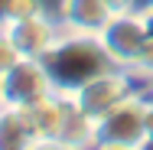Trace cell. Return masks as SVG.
<instances>
[{
  "label": "cell",
  "mask_w": 153,
  "mask_h": 150,
  "mask_svg": "<svg viewBox=\"0 0 153 150\" xmlns=\"http://www.w3.org/2000/svg\"><path fill=\"white\" fill-rule=\"evenodd\" d=\"M42 65L52 78V88L59 95H75L82 85H88L91 78L117 69L111 52L104 49L101 36L91 33H68L62 30L59 39L49 46V52L42 56Z\"/></svg>",
  "instance_id": "obj_1"
},
{
  "label": "cell",
  "mask_w": 153,
  "mask_h": 150,
  "mask_svg": "<svg viewBox=\"0 0 153 150\" xmlns=\"http://www.w3.org/2000/svg\"><path fill=\"white\" fill-rule=\"evenodd\" d=\"M98 36L117 69H134V65H143L150 59V36H147L143 13H114L111 23Z\"/></svg>",
  "instance_id": "obj_2"
},
{
  "label": "cell",
  "mask_w": 153,
  "mask_h": 150,
  "mask_svg": "<svg viewBox=\"0 0 153 150\" xmlns=\"http://www.w3.org/2000/svg\"><path fill=\"white\" fill-rule=\"evenodd\" d=\"M98 144H121V147H137L147 137V101L130 95L114 111H108L101 121H94Z\"/></svg>",
  "instance_id": "obj_3"
},
{
  "label": "cell",
  "mask_w": 153,
  "mask_h": 150,
  "mask_svg": "<svg viewBox=\"0 0 153 150\" xmlns=\"http://www.w3.org/2000/svg\"><path fill=\"white\" fill-rule=\"evenodd\" d=\"M130 95H134V82H130V75H127V69H111V72L91 78L88 85H82V88L72 95V101L91 121H101L108 111H114Z\"/></svg>",
  "instance_id": "obj_4"
},
{
  "label": "cell",
  "mask_w": 153,
  "mask_h": 150,
  "mask_svg": "<svg viewBox=\"0 0 153 150\" xmlns=\"http://www.w3.org/2000/svg\"><path fill=\"white\" fill-rule=\"evenodd\" d=\"M111 16H114V10L108 7V0H65L59 10V23L62 30L68 33H98L104 30L108 23H111Z\"/></svg>",
  "instance_id": "obj_5"
},
{
  "label": "cell",
  "mask_w": 153,
  "mask_h": 150,
  "mask_svg": "<svg viewBox=\"0 0 153 150\" xmlns=\"http://www.w3.org/2000/svg\"><path fill=\"white\" fill-rule=\"evenodd\" d=\"M36 3H39L46 13H52V16L59 20V10H62V3H65V0H36Z\"/></svg>",
  "instance_id": "obj_6"
},
{
  "label": "cell",
  "mask_w": 153,
  "mask_h": 150,
  "mask_svg": "<svg viewBox=\"0 0 153 150\" xmlns=\"http://www.w3.org/2000/svg\"><path fill=\"white\" fill-rule=\"evenodd\" d=\"M147 137H153V98L147 101Z\"/></svg>",
  "instance_id": "obj_7"
},
{
  "label": "cell",
  "mask_w": 153,
  "mask_h": 150,
  "mask_svg": "<svg viewBox=\"0 0 153 150\" xmlns=\"http://www.w3.org/2000/svg\"><path fill=\"white\" fill-rule=\"evenodd\" d=\"M94 150H137V147H121V144H94Z\"/></svg>",
  "instance_id": "obj_8"
},
{
  "label": "cell",
  "mask_w": 153,
  "mask_h": 150,
  "mask_svg": "<svg viewBox=\"0 0 153 150\" xmlns=\"http://www.w3.org/2000/svg\"><path fill=\"white\" fill-rule=\"evenodd\" d=\"M137 150H153V137H143V140L137 144Z\"/></svg>",
  "instance_id": "obj_9"
}]
</instances>
